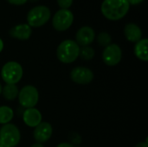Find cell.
I'll return each mask as SVG.
<instances>
[{"label": "cell", "instance_id": "18", "mask_svg": "<svg viewBox=\"0 0 148 147\" xmlns=\"http://www.w3.org/2000/svg\"><path fill=\"white\" fill-rule=\"evenodd\" d=\"M95 49L89 46H84L82 48H80V53H79V56L86 61L91 60L94 58L95 56Z\"/></svg>", "mask_w": 148, "mask_h": 147}, {"label": "cell", "instance_id": "14", "mask_svg": "<svg viewBox=\"0 0 148 147\" xmlns=\"http://www.w3.org/2000/svg\"><path fill=\"white\" fill-rule=\"evenodd\" d=\"M124 35L127 41L131 42H137L142 39V31L141 29L135 23H130L126 24L124 28Z\"/></svg>", "mask_w": 148, "mask_h": 147}, {"label": "cell", "instance_id": "28", "mask_svg": "<svg viewBox=\"0 0 148 147\" xmlns=\"http://www.w3.org/2000/svg\"><path fill=\"white\" fill-rule=\"evenodd\" d=\"M0 147H3V144H2V142H1V140H0Z\"/></svg>", "mask_w": 148, "mask_h": 147}, {"label": "cell", "instance_id": "23", "mask_svg": "<svg viewBox=\"0 0 148 147\" xmlns=\"http://www.w3.org/2000/svg\"><path fill=\"white\" fill-rule=\"evenodd\" d=\"M56 147H76V146H73V145L69 144V143H61V144H59V145H58Z\"/></svg>", "mask_w": 148, "mask_h": 147}, {"label": "cell", "instance_id": "15", "mask_svg": "<svg viewBox=\"0 0 148 147\" xmlns=\"http://www.w3.org/2000/svg\"><path fill=\"white\" fill-rule=\"evenodd\" d=\"M147 46L148 40L147 38H144V39H140L139 42H137L135 43V46L134 49L135 56L143 62L148 61Z\"/></svg>", "mask_w": 148, "mask_h": 147}, {"label": "cell", "instance_id": "12", "mask_svg": "<svg viewBox=\"0 0 148 147\" xmlns=\"http://www.w3.org/2000/svg\"><path fill=\"white\" fill-rule=\"evenodd\" d=\"M9 34L11 37L15 39L24 41L28 40L32 34V29L31 27H29L27 23H20L12 27L10 29Z\"/></svg>", "mask_w": 148, "mask_h": 147}, {"label": "cell", "instance_id": "9", "mask_svg": "<svg viewBox=\"0 0 148 147\" xmlns=\"http://www.w3.org/2000/svg\"><path fill=\"white\" fill-rule=\"evenodd\" d=\"M71 80L80 85L89 84L94 80V73L91 69L85 67H76L70 73Z\"/></svg>", "mask_w": 148, "mask_h": 147}, {"label": "cell", "instance_id": "3", "mask_svg": "<svg viewBox=\"0 0 148 147\" xmlns=\"http://www.w3.org/2000/svg\"><path fill=\"white\" fill-rule=\"evenodd\" d=\"M51 16V11L45 5H37L30 9L27 14V24L29 27L39 28L46 24Z\"/></svg>", "mask_w": 148, "mask_h": 147}, {"label": "cell", "instance_id": "4", "mask_svg": "<svg viewBox=\"0 0 148 147\" xmlns=\"http://www.w3.org/2000/svg\"><path fill=\"white\" fill-rule=\"evenodd\" d=\"M23 70L16 62H6L1 70V77L6 84H16L23 77Z\"/></svg>", "mask_w": 148, "mask_h": 147}, {"label": "cell", "instance_id": "13", "mask_svg": "<svg viewBox=\"0 0 148 147\" xmlns=\"http://www.w3.org/2000/svg\"><path fill=\"white\" fill-rule=\"evenodd\" d=\"M23 120L29 127H36L42 122V114L40 111L35 107L27 108L23 114Z\"/></svg>", "mask_w": 148, "mask_h": 147}, {"label": "cell", "instance_id": "16", "mask_svg": "<svg viewBox=\"0 0 148 147\" xmlns=\"http://www.w3.org/2000/svg\"><path fill=\"white\" fill-rule=\"evenodd\" d=\"M18 88L16 84H6L2 88V94L5 100L7 101H14L18 96Z\"/></svg>", "mask_w": 148, "mask_h": 147}, {"label": "cell", "instance_id": "5", "mask_svg": "<svg viewBox=\"0 0 148 147\" xmlns=\"http://www.w3.org/2000/svg\"><path fill=\"white\" fill-rule=\"evenodd\" d=\"M19 129L13 124L3 125L0 129V140L3 147L16 146L20 141Z\"/></svg>", "mask_w": 148, "mask_h": 147}, {"label": "cell", "instance_id": "8", "mask_svg": "<svg viewBox=\"0 0 148 147\" xmlns=\"http://www.w3.org/2000/svg\"><path fill=\"white\" fill-rule=\"evenodd\" d=\"M122 58V50L116 43H111L105 47L102 52V59L108 66H116Z\"/></svg>", "mask_w": 148, "mask_h": 147}, {"label": "cell", "instance_id": "20", "mask_svg": "<svg viewBox=\"0 0 148 147\" xmlns=\"http://www.w3.org/2000/svg\"><path fill=\"white\" fill-rule=\"evenodd\" d=\"M56 2H57L58 6H59L61 9L69 10V9L72 6L74 0H56Z\"/></svg>", "mask_w": 148, "mask_h": 147}, {"label": "cell", "instance_id": "17", "mask_svg": "<svg viewBox=\"0 0 148 147\" xmlns=\"http://www.w3.org/2000/svg\"><path fill=\"white\" fill-rule=\"evenodd\" d=\"M14 112L13 110L7 106L0 107V124L6 125L9 124L10 121L13 119Z\"/></svg>", "mask_w": 148, "mask_h": 147}, {"label": "cell", "instance_id": "2", "mask_svg": "<svg viewBox=\"0 0 148 147\" xmlns=\"http://www.w3.org/2000/svg\"><path fill=\"white\" fill-rule=\"evenodd\" d=\"M80 53V46L74 40H64L57 47L56 56L62 63H72L78 57Z\"/></svg>", "mask_w": 148, "mask_h": 147}, {"label": "cell", "instance_id": "27", "mask_svg": "<svg viewBox=\"0 0 148 147\" xmlns=\"http://www.w3.org/2000/svg\"><path fill=\"white\" fill-rule=\"evenodd\" d=\"M2 88H2V86H1V84H0V95L2 94Z\"/></svg>", "mask_w": 148, "mask_h": 147}, {"label": "cell", "instance_id": "1", "mask_svg": "<svg viewBox=\"0 0 148 147\" xmlns=\"http://www.w3.org/2000/svg\"><path fill=\"white\" fill-rule=\"evenodd\" d=\"M130 9L127 0H104L101 6L102 15L110 21L122 19Z\"/></svg>", "mask_w": 148, "mask_h": 147}, {"label": "cell", "instance_id": "7", "mask_svg": "<svg viewBox=\"0 0 148 147\" xmlns=\"http://www.w3.org/2000/svg\"><path fill=\"white\" fill-rule=\"evenodd\" d=\"M18 101L22 107L27 108H33L39 101V94L37 89L31 85L24 86L18 93Z\"/></svg>", "mask_w": 148, "mask_h": 147}, {"label": "cell", "instance_id": "10", "mask_svg": "<svg viewBox=\"0 0 148 147\" xmlns=\"http://www.w3.org/2000/svg\"><path fill=\"white\" fill-rule=\"evenodd\" d=\"M95 38V32L93 28L89 26H83L80 28L75 35L76 43L79 46H88Z\"/></svg>", "mask_w": 148, "mask_h": 147}, {"label": "cell", "instance_id": "24", "mask_svg": "<svg viewBox=\"0 0 148 147\" xmlns=\"http://www.w3.org/2000/svg\"><path fill=\"white\" fill-rule=\"evenodd\" d=\"M135 147H148L147 141H145V142H140V143L137 144Z\"/></svg>", "mask_w": 148, "mask_h": 147}, {"label": "cell", "instance_id": "11", "mask_svg": "<svg viewBox=\"0 0 148 147\" xmlns=\"http://www.w3.org/2000/svg\"><path fill=\"white\" fill-rule=\"evenodd\" d=\"M53 128L52 126L49 122H41L38 126L35 127L34 130V139L36 143H45L47 142L52 136Z\"/></svg>", "mask_w": 148, "mask_h": 147}, {"label": "cell", "instance_id": "22", "mask_svg": "<svg viewBox=\"0 0 148 147\" xmlns=\"http://www.w3.org/2000/svg\"><path fill=\"white\" fill-rule=\"evenodd\" d=\"M144 0H127V2L129 3L130 5H138L140 3H141Z\"/></svg>", "mask_w": 148, "mask_h": 147}, {"label": "cell", "instance_id": "21", "mask_svg": "<svg viewBox=\"0 0 148 147\" xmlns=\"http://www.w3.org/2000/svg\"><path fill=\"white\" fill-rule=\"evenodd\" d=\"M7 2L12 5H16V6H21L25 4L28 0H7Z\"/></svg>", "mask_w": 148, "mask_h": 147}, {"label": "cell", "instance_id": "26", "mask_svg": "<svg viewBox=\"0 0 148 147\" xmlns=\"http://www.w3.org/2000/svg\"><path fill=\"white\" fill-rule=\"evenodd\" d=\"M30 147H44L42 144H40V143H36V144H34V145H32Z\"/></svg>", "mask_w": 148, "mask_h": 147}, {"label": "cell", "instance_id": "19", "mask_svg": "<svg viewBox=\"0 0 148 147\" xmlns=\"http://www.w3.org/2000/svg\"><path fill=\"white\" fill-rule=\"evenodd\" d=\"M96 40H97L98 44L103 47H107L112 42V37L108 32H101L97 36Z\"/></svg>", "mask_w": 148, "mask_h": 147}, {"label": "cell", "instance_id": "6", "mask_svg": "<svg viewBox=\"0 0 148 147\" xmlns=\"http://www.w3.org/2000/svg\"><path fill=\"white\" fill-rule=\"evenodd\" d=\"M74 22V14L70 10L60 9L52 17V26L57 31H65Z\"/></svg>", "mask_w": 148, "mask_h": 147}, {"label": "cell", "instance_id": "25", "mask_svg": "<svg viewBox=\"0 0 148 147\" xmlns=\"http://www.w3.org/2000/svg\"><path fill=\"white\" fill-rule=\"evenodd\" d=\"M3 40L0 38V53L3 51Z\"/></svg>", "mask_w": 148, "mask_h": 147}]
</instances>
